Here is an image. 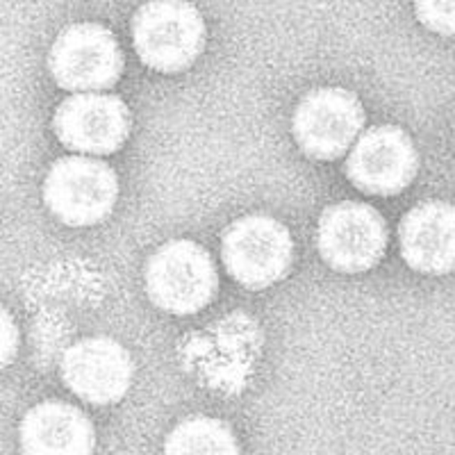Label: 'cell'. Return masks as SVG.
Wrapping results in <instances>:
<instances>
[{"instance_id": "cell-14", "label": "cell", "mask_w": 455, "mask_h": 455, "mask_svg": "<svg viewBox=\"0 0 455 455\" xmlns=\"http://www.w3.org/2000/svg\"><path fill=\"white\" fill-rule=\"evenodd\" d=\"M414 10L428 30L455 36V0H414Z\"/></svg>"}, {"instance_id": "cell-11", "label": "cell", "mask_w": 455, "mask_h": 455, "mask_svg": "<svg viewBox=\"0 0 455 455\" xmlns=\"http://www.w3.org/2000/svg\"><path fill=\"white\" fill-rule=\"evenodd\" d=\"M403 259L419 274L444 275L455 269V205L426 201L401 221Z\"/></svg>"}, {"instance_id": "cell-5", "label": "cell", "mask_w": 455, "mask_h": 455, "mask_svg": "<svg viewBox=\"0 0 455 455\" xmlns=\"http://www.w3.org/2000/svg\"><path fill=\"white\" fill-rule=\"evenodd\" d=\"M48 67L62 89L76 93L103 92L119 83L124 55L108 28L76 23L55 39Z\"/></svg>"}, {"instance_id": "cell-6", "label": "cell", "mask_w": 455, "mask_h": 455, "mask_svg": "<svg viewBox=\"0 0 455 455\" xmlns=\"http://www.w3.org/2000/svg\"><path fill=\"white\" fill-rule=\"evenodd\" d=\"M321 258L332 269L360 274L376 267L387 249V223L364 203H337L321 214L316 230Z\"/></svg>"}, {"instance_id": "cell-9", "label": "cell", "mask_w": 455, "mask_h": 455, "mask_svg": "<svg viewBox=\"0 0 455 455\" xmlns=\"http://www.w3.org/2000/svg\"><path fill=\"white\" fill-rule=\"evenodd\" d=\"M55 135L67 148L83 156H109L130 132V112L112 93H73L52 119Z\"/></svg>"}, {"instance_id": "cell-2", "label": "cell", "mask_w": 455, "mask_h": 455, "mask_svg": "<svg viewBox=\"0 0 455 455\" xmlns=\"http://www.w3.org/2000/svg\"><path fill=\"white\" fill-rule=\"evenodd\" d=\"M219 275L214 259L189 239L164 243L146 267L150 300L171 315H194L214 299Z\"/></svg>"}, {"instance_id": "cell-1", "label": "cell", "mask_w": 455, "mask_h": 455, "mask_svg": "<svg viewBox=\"0 0 455 455\" xmlns=\"http://www.w3.org/2000/svg\"><path fill=\"white\" fill-rule=\"evenodd\" d=\"M132 39L146 67L178 73L201 55L205 23L187 0H150L132 19Z\"/></svg>"}, {"instance_id": "cell-4", "label": "cell", "mask_w": 455, "mask_h": 455, "mask_svg": "<svg viewBox=\"0 0 455 455\" xmlns=\"http://www.w3.org/2000/svg\"><path fill=\"white\" fill-rule=\"evenodd\" d=\"M223 264L228 274L249 290H264L284 278L294 258L290 230L264 214L235 221L223 235Z\"/></svg>"}, {"instance_id": "cell-3", "label": "cell", "mask_w": 455, "mask_h": 455, "mask_svg": "<svg viewBox=\"0 0 455 455\" xmlns=\"http://www.w3.org/2000/svg\"><path fill=\"white\" fill-rule=\"evenodd\" d=\"M119 180L109 164L96 157H62L48 171L44 201L67 226H96L114 210Z\"/></svg>"}, {"instance_id": "cell-12", "label": "cell", "mask_w": 455, "mask_h": 455, "mask_svg": "<svg viewBox=\"0 0 455 455\" xmlns=\"http://www.w3.org/2000/svg\"><path fill=\"white\" fill-rule=\"evenodd\" d=\"M96 444L92 421L68 403H39L21 421V449L36 455L89 453Z\"/></svg>"}, {"instance_id": "cell-10", "label": "cell", "mask_w": 455, "mask_h": 455, "mask_svg": "<svg viewBox=\"0 0 455 455\" xmlns=\"http://www.w3.org/2000/svg\"><path fill=\"white\" fill-rule=\"evenodd\" d=\"M135 376L130 353L109 337H89L73 344L62 357L67 387L87 403L109 405L128 394Z\"/></svg>"}, {"instance_id": "cell-15", "label": "cell", "mask_w": 455, "mask_h": 455, "mask_svg": "<svg viewBox=\"0 0 455 455\" xmlns=\"http://www.w3.org/2000/svg\"><path fill=\"white\" fill-rule=\"evenodd\" d=\"M19 348V328L10 312L0 306V371L14 360Z\"/></svg>"}, {"instance_id": "cell-7", "label": "cell", "mask_w": 455, "mask_h": 455, "mask_svg": "<svg viewBox=\"0 0 455 455\" xmlns=\"http://www.w3.org/2000/svg\"><path fill=\"white\" fill-rule=\"evenodd\" d=\"M364 109L347 89H316L294 112V137L316 160H337L363 135Z\"/></svg>"}, {"instance_id": "cell-13", "label": "cell", "mask_w": 455, "mask_h": 455, "mask_svg": "<svg viewBox=\"0 0 455 455\" xmlns=\"http://www.w3.org/2000/svg\"><path fill=\"white\" fill-rule=\"evenodd\" d=\"M166 453H237L235 435L226 424L210 417H192L171 430Z\"/></svg>"}, {"instance_id": "cell-8", "label": "cell", "mask_w": 455, "mask_h": 455, "mask_svg": "<svg viewBox=\"0 0 455 455\" xmlns=\"http://www.w3.org/2000/svg\"><path fill=\"white\" fill-rule=\"evenodd\" d=\"M419 156L412 140L396 125H378L357 137L347 173L353 185L373 196L403 192L417 176Z\"/></svg>"}]
</instances>
